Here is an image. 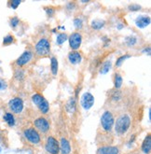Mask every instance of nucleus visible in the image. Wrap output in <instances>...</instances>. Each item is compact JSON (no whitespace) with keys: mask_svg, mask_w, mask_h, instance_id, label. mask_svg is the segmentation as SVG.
Masks as SVG:
<instances>
[{"mask_svg":"<svg viewBox=\"0 0 151 154\" xmlns=\"http://www.w3.org/2000/svg\"><path fill=\"white\" fill-rule=\"evenodd\" d=\"M131 117L128 114H121L118 116L114 123V128L115 132L118 136H123L128 131H129L131 127Z\"/></svg>","mask_w":151,"mask_h":154,"instance_id":"nucleus-1","label":"nucleus"},{"mask_svg":"<svg viewBox=\"0 0 151 154\" xmlns=\"http://www.w3.org/2000/svg\"><path fill=\"white\" fill-rule=\"evenodd\" d=\"M50 42L47 37L39 38L35 45V53L38 57H47L50 54Z\"/></svg>","mask_w":151,"mask_h":154,"instance_id":"nucleus-2","label":"nucleus"},{"mask_svg":"<svg viewBox=\"0 0 151 154\" xmlns=\"http://www.w3.org/2000/svg\"><path fill=\"white\" fill-rule=\"evenodd\" d=\"M31 98H32V102L37 106V109H39L41 114L46 115L49 113V104L43 95H41L40 94H34Z\"/></svg>","mask_w":151,"mask_h":154,"instance_id":"nucleus-3","label":"nucleus"},{"mask_svg":"<svg viewBox=\"0 0 151 154\" xmlns=\"http://www.w3.org/2000/svg\"><path fill=\"white\" fill-rule=\"evenodd\" d=\"M115 118L113 113L109 110H106L101 117V126L106 132H111L114 127Z\"/></svg>","mask_w":151,"mask_h":154,"instance_id":"nucleus-4","label":"nucleus"},{"mask_svg":"<svg viewBox=\"0 0 151 154\" xmlns=\"http://www.w3.org/2000/svg\"><path fill=\"white\" fill-rule=\"evenodd\" d=\"M24 138L32 145H38L41 142L40 134L34 128V127H29L24 130Z\"/></svg>","mask_w":151,"mask_h":154,"instance_id":"nucleus-5","label":"nucleus"},{"mask_svg":"<svg viewBox=\"0 0 151 154\" xmlns=\"http://www.w3.org/2000/svg\"><path fill=\"white\" fill-rule=\"evenodd\" d=\"M45 149L49 154H59L60 153L59 141L52 136H48L45 142Z\"/></svg>","mask_w":151,"mask_h":154,"instance_id":"nucleus-6","label":"nucleus"},{"mask_svg":"<svg viewBox=\"0 0 151 154\" xmlns=\"http://www.w3.org/2000/svg\"><path fill=\"white\" fill-rule=\"evenodd\" d=\"M7 107H9V109L12 112V114H21L24 109V104L22 98L13 97L7 103Z\"/></svg>","mask_w":151,"mask_h":154,"instance_id":"nucleus-7","label":"nucleus"},{"mask_svg":"<svg viewBox=\"0 0 151 154\" xmlns=\"http://www.w3.org/2000/svg\"><path fill=\"white\" fill-rule=\"evenodd\" d=\"M34 126L38 133L47 134L50 129V124L49 121L44 117H38L34 121Z\"/></svg>","mask_w":151,"mask_h":154,"instance_id":"nucleus-8","label":"nucleus"},{"mask_svg":"<svg viewBox=\"0 0 151 154\" xmlns=\"http://www.w3.org/2000/svg\"><path fill=\"white\" fill-rule=\"evenodd\" d=\"M34 58V52L32 51H30V50H26L24 52H22V54L18 57L17 60L15 61V64L17 65L19 68H21L22 66H24V65L28 64L31 61L33 60Z\"/></svg>","mask_w":151,"mask_h":154,"instance_id":"nucleus-9","label":"nucleus"},{"mask_svg":"<svg viewBox=\"0 0 151 154\" xmlns=\"http://www.w3.org/2000/svg\"><path fill=\"white\" fill-rule=\"evenodd\" d=\"M69 46L73 51H77L82 43V35L79 32H74L68 37Z\"/></svg>","mask_w":151,"mask_h":154,"instance_id":"nucleus-10","label":"nucleus"},{"mask_svg":"<svg viewBox=\"0 0 151 154\" xmlns=\"http://www.w3.org/2000/svg\"><path fill=\"white\" fill-rule=\"evenodd\" d=\"M94 101H95L94 96L92 95L91 92H85V94H83V95L81 96L80 104H81V107H82L85 110H89L93 107Z\"/></svg>","mask_w":151,"mask_h":154,"instance_id":"nucleus-11","label":"nucleus"},{"mask_svg":"<svg viewBox=\"0 0 151 154\" xmlns=\"http://www.w3.org/2000/svg\"><path fill=\"white\" fill-rule=\"evenodd\" d=\"M96 154H119V149L116 146H102L98 148Z\"/></svg>","mask_w":151,"mask_h":154,"instance_id":"nucleus-12","label":"nucleus"},{"mask_svg":"<svg viewBox=\"0 0 151 154\" xmlns=\"http://www.w3.org/2000/svg\"><path fill=\"white\" fill-rule=\"evenodd\" d=\"M151 20L149 16H146V15H141V16H138L135 20V25L137 26L138 28H146L150 24Z\"/></svg>","mask_w":151,"mask_h":154,"instance_id":"nucleus-13","label":"nucleus"},{"mask_svg":"<svg viewBox=\"0 0 151 154\" xmlns=\"http://www.w3.org/2000/svg\"><path fill=\"white\" fill-rule=\"evenodd\" d=\"M59 147H60V152L62 154H70L71 152V145L66 138L63 137L59 142Z\"/></svg>","mask_w":151,"mask_h":154,"instance_id":"nucleus-14","label":"nucleus"},{"mask_svg":"<svg viewBox=\"0 0 151 154\" xmlns=\"http://www.w3.org/2000/svg\"><path fill=\"white\" fill-rule=\"evenodd\" d=\"M67 58L69 63L72 64H79L82 62V55L77 51H73L71 52H69Z\"/></svg>","mask_w":151,"mask_h":154,"instance_id":"nucleus-15","label":"nucleus"},{"mask_svg":"<svg viewBox=\"0 0 151 154\" xmlns=\"http://www.w3.org/2000/svg\"><path fill=\"white\" fill-rule=\"evenodd\" d=\"M75 97H70L68 99V101L65 104V110L66 112L73 114L77 109V101Z\"/></svg>","mask_w":151,"mask_h":154,"instance_id":"nucleus-16","label":"nucleus"},{"mask_svg":"<svg viewBox=\"0 0 151 154\" xmlns=\"http://www.w3.org/2000/svg\"><path fill=\"white\" fill-rule=\"evenodd\" d=\"M141 149L145 154H148L150 152V151H151V136L149 134L145 137L144 141H143Z\"/></svg>","mask_w":151,"mask_h":154,"instance_id":"nucleus-17","label":"nucleus"},{"mask_svg":"<svg viewBox=\"0 0 151 154\" xmlns=\"http://www.w3.org/2000/svg\"><path fill=\"white\" fill-rule=\"evenodd\" d=\"M3 120L9 127H13L15 125V123H16L14 115L11 112H6L5 115L3 116Z\"/></svg>","mask_w":151,"mask_h":154,"instance_id":"nucleus-18","label":"nucleus"},{"mask_svg":"<svg viewBox=\"0 0 151 154\" xmlns=\"http://www.w3.org/2000/svg\"><path fill=\"white\" fill-rule=\"evenodd\" d=\"M58 69H59V63L56 57H50V71H51L53 76H56L58 74Z\"/></svg>","mask_w":151,"mask_h":154,"instance_id":"nucleus-19","label":"nucleus"},{"mask_svg":"<svg viewBox=\"0 0 151 154\" xmlns=\"http://www.w3.org/2000/svg\"><path fill=\"white\" fill-rule=\"evenodd\" d=\"M112 67V63H111V61H106V62H104L103 64L101 65V67H100V74L101 75H106L107 74L108 72L110 71V69Z\"/></svg>","mask_w":151,"mask_h":154,"instance_id":"nucleus-20","label":"nucleus"},{"mask_svg":"<svg viewBox=\"0 0 151 154\" xmlns=\"http://www.w3.org/2000/svg\"><path fill=\"white\" fill-rule=\"evenodd\" d=\"M123 79L119 73H116L114 76V87L116 90H119L122 86Z\"/></svg>","mask_w":151,"mask_h":154,"instance_id":"nucleus-21","label":"nucleus"},{"mask_svg":"<svg viewBox=\"0 0 151 154\" xmlns=\"http://www.w3.org/2000/svg\"><path fill=\"white\" fill-rule=\"evenodd\" d=\"M104 25H106V22L104 20H99V19H97V20H93L91 24V28L94 30H97V31L102 29Z\"/></svg>","mask_w":151,"mask_h":154,"instance_id":"nucleus-22","label":"nucleus"},{"mask_svg":"<svg viewBox=\"0 0 151 154\" xmlns=\"http://www.w3.org/2000/svg\"><path fill=\"white\" fill-rule=\"evenodd\" d=\"M66 40H68V36L65 33H60V34L57 35V37H56L57 45L62 46Z\"/></svg>","mask_w":151,"mask_h":154,"instance_id":"nucleus-23","label":"nucleus"},{"mask_svg":"<svg viewBox=\"0 0 151 154\" xmlns=\"http://www.w3.org/2000/svg\"><path fill=\"white\" fill-rule=\"evenodd\" d=\"M24 77H25V73L22 68H17L16 70H15L14 78L16 79L18 81H22V80H24Z\"/></svg>","mask_w":151,"mask_h":154,"instance_id":"nucleus-24","label":"nucleus"},{"mask_svg":"<svg viewBox=\"0 0 151 154\" xmlns=\"http://www.w3.org/2000/svg\"><path fill=\"white\" fill-rule=\"evenodd\" d=\"M111 99L114 102H118L122 99V94L119 90H115L111 94Z\"/></svg>","mask_w":151,"mask_h":154,"instance_id":"nucleus-25","label":"nucleus"},{"mask_svg":"<svg viewBox=\"0 0 151 154\" xmlns=\"http://www.w3.org/2000/svg\"><path fill=\"white\" fill-rule=\"evenodd\" d=\"M129 58H131V55H129V54H125V55H122L121 57H118V58L117 59V61H116V66L121 67L122 65V64Z\"/></svg>","mask_w":151,"mask_h":154,"instance_id":"nucleus-26","label":"nucleus"},{"mask_svg":"<svg viewBox=\"0 0 151 154\" xmlns=\"http://www.w3.org/2000/svg\"><path fill=\"white\" fill-rule=\"evenodd\" d=\"M14 42V37L12 35H7V36L3 38V45L4 46H9L12 44Z\"/></svg>","mask_w":151,"mask_h":154,"instance_id":"nucleus-27","label":"nucleus"},{"mask_svg":"<svg viewBox=\"0 0 151 154\" xmlns=\"http://www.w3.org/2000/svg\"><path fill=\"white\" fill-rule=\"evenodd\" d=\"M125 41H126V44L129 46V47H133V46H134L137 43V38L134 36H131V37H126Z\"/></svg>","mask_w":151,"mask_h":154,"instance_id":"nucleus-28","label":"nucleus"},{"mask_svg":"<svg viewBox=\"0 0 151 154\" xmlns=\"http://www.w3.org/2000/svg\"><path fill=\"white\" fill-rule=\"evenodd\" d=\"M19 24H20V19H19L18 17L14 16V17H12V18H10V20H9V25H10L13 29L16 28Z\"/></svg>","mask_w":151,"mask_h":154,"instance_id":"nucleus-29","label":"nucleus"},{"mask_svg":"<svg viewBox=\"0 0 151 154\" xmlns=\"http://www.w3.org/2000/svg\"><path fill=\"white\" fill-rule=\"evenodd\" d=\"M74 26L76 27V29L80 30L83 27V21L81 20L80 18H75L74 19Z\"/></svg>","mask_w":151,"mask_h":154,"instance_id":"nucleus-30","label":"nucleus"},{"mask_svg":"<svg viewBox=\"0 0 151 154\" xmlns=\"http://www.w3.org/2000/svg\"><path fill=\"white\" fill-rule=\"evenodd\" d=\"M21 3H22L21 0H11V1L9 2V6L10 9H16L17 7L21 5Z\"/></svg>","mask_w":151,"mask_h":154,"instance_id":"nucleus-31","label":"nucleus"},{"mask_svg":"<svg viewBox=\"0 0 151 154\" xmlns=\"http://www.w3.org/2000/svg\"><path fill=\"white\" fill-rule=\"evenodd\" d=\"M128 9L130 11H138L141 9V6L138 5V4H131V5L128 6Z\"/></svg>","mask_w":151,"mask_h":154,"instance_id":"nucleus-32","label":"nucleus"},{"mask_svg":"<svg viewBox=\"0 0 151 154\" xmlns=\"http://www.w3.org/2000/svg\"><path fill=\"white\" fill-rule=\"evenodd\" d=\"M45 11H46V14H47L48 17H52L54 13H55V9H53L51 7H45Z\"/></svg>","mask_w":151,"mask_h":154,"instance_id":"nucleus-33","label":"nucleus"},{"mask_svg":"<svg viewBox=\"0 0 151 154\" xmlns=\"http://www.w3.org/2000/svg\"><path fill=\"white\" fill-rule=\"evenodd\" d=\"M7 88V84L5 79L0 78V91H4Z\"/></svg>","mask_w":151,"mask_h":154,"instance_id":"nucleus-34","label":"nucleus"},{"mask_svg":"<svg viewBox=\"0 0 151 154\" xmlns=\"http://www.w3.org/2000/svg\"><path fill=\"white\" fill-rule=\"evenodd\" d=\"M76 9V4L74 2H69L66 5V9L68 10H73Z\"/></svg>","mask_w":151,"mask_h":154,"instance_id":"nucleus-35","label":"nucleus"},{"mask_svg":"<svg viewBox=\"0 0 151 154\" xmlns=\"http://www.w3.org/2000/svg\"><path fill=\"white\" fill-rule=\"evenodd\" d=\"M143 52H144V53H148V54L149 55L150 54V47H149V46H148V48H145L144 50H143Z\"/></svg>","mask_w":151,"mask_h":154,"instance_id":"nucleus-36","label":"nucleus"},{"mask_svg":"<svg viewBox=\"0 0 151 154\" xmlns=\"http://www.w3.org/2000/svg\"><path fill=\"white\" fill-rule=\"evenodd\" d=\"M1 151H2V149H1V148H0V152H1Z\"/></svg>","mask_w":151,"mask_h":154,"instance_id":"nucleus-37","label":"nucleus"}]
</instances>
